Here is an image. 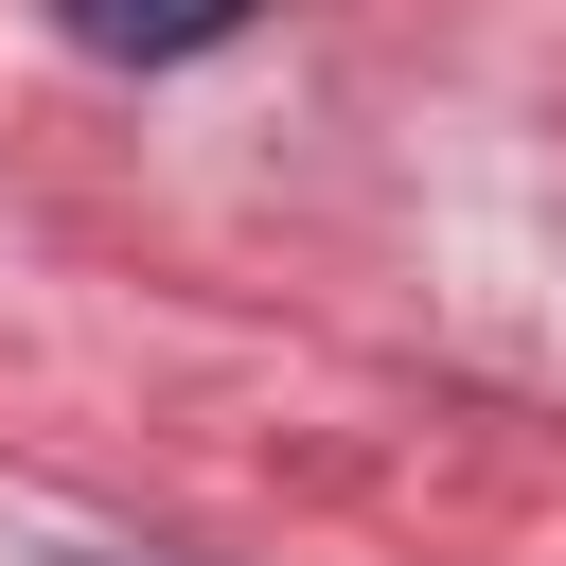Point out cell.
I'll return each mask as SVG.
<instances>
[{
  "mask_svg": "<svg viewBox=\"0 0 566 566\" xmlns=\"http://www.w3.org/2000/svg\"><path fill=\"white\" fill-rule=\"evenodd\" d=\"M71 18V53H106V71H177V53H212L248 0H53Z\"/></svg>",
  "mask_w": 566,
  "mask_h": 566,
  "instance_id": "1",
  "label": "cell"
},
{
  "mask_svg": "<svg viewBox=\"0 0 566 566\" xmlns=\"http://www.w3.org/2000/svg\"><path fill=\"white\" fill-rule=\"evenodd\" d=\"M88 566H159V548H88Z\"/></svg>",
  "mask_w": 566,
  "mask_h": 566,
  "instance_id": "2",
  "label": "cell"
}]
</instances>
